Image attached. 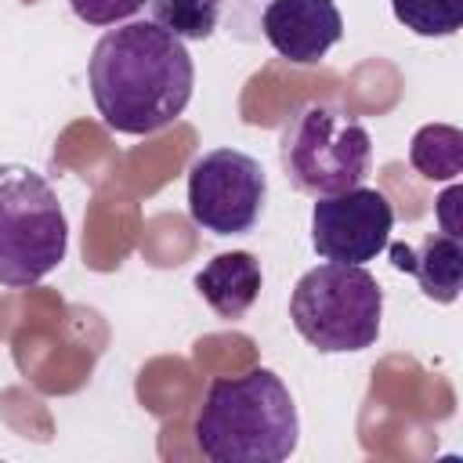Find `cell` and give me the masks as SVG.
I'll list each match as a JSON object with an SVG mask.
<instances>
[{"label": "cell", "mask_w": 463, "mask_h": 463, "mask_svg": "<svg viewBox=\"0 0 463 463\" xmlns=\"http://www.w3.org/2000/svg\"><path fill=\"white\" fill-rule=\"evenodd\" d=\"M87 83L109 130L145 137L188 109L195 65L184 40L156 22H127L94 43Z\"/></svg>", "instance_id": "cell-1"}, {"label": "cell", "mask_w": 463, "mask_h": 463, "mask_svg": "<svg viewBox=\"0 0 463 463\" xmlns=\"http://www.w3.org/2000/svg\"><path fill=\"white\" fill-rule=\"evenodd\" d=\"M192 434L210 463H282L297 452L300 416L282 376L250 369L210 383Z\"/></svg>", "instance_id": "cell-2"}, {"label": "cell", "mask_w": 463, "mask_h": 463, "mask_svg": "<svg viewBox=\"0 0 463 463\" xmlns=\"http://www.w3.org/2000/svg\"><path fill=\"white\" fill-rule=\"evenodd\" d=\"M69 250V221L51 181L22 163H0V286L47 279Z\"/></svg>", "instance_id": "cell-3"}, {"label": "cell", "mask_w": 463, "mask_h": 463, "mask_svg": "<svg viewBox=\"0 0 463 463\" xmlns=\"http://www.w3.org/2000/svg\"><path fill=\"white\" fill-rule=\"evenodd\" d=\"M293 329L322 354L365 351L380 336L383 289L365 264H318L304 271L289 297Z\"/></svg>", "instance_id": "cell-4"}, {"label": "cell", "mask_w": 463, "mask_h": 463, "mask_svg": "<svg viewBox=\"0 0 463 463\" xmlns=\"http://www.w3.org/2000/svg\"><path fill=\"white\" fill-rule=\"evenodd\" d=\"M279 159L297 192L315 199L336 195L369 177L373 137L351 112L326 101H307L282 127Z\"/></svg>", "instance_id": "cell-5"}, {"label": "cell", "mask_w": 463, "mask_h": 463, "mask_svg": "<svg viewBox=\"0 0 463 463\" xmlns=\"http://www.w3.org/2000/svg\"><path fill=\"white\" fill-rule=\"evenodd\" d=\"M268 199L264 166L239 148L203 152L188 170V213L203 232L246 235Z\"/></svg>", "instance_id": "cell-6"}, {"label": "cell", "mask_w": 463, "mask_h": 463, "mask_svg": "<svg viewBox=\"0 0 463 463\" xmlns=\"http://www.w3.org/2000/svg\"><path fill=\"white\" fill-rule=\"evenodd\" d=\"M394 228V206L376 188H347L318 195L311 206V246L336 264H365L387 250Z\"/></svg>", "instance_id": "cell-7"}, {"label": "cell", "mask_w": 463, "mask_h": 463, "mask_svg": "<svg viewBox=\"0 0 463 463\" xmlns=\"http://www.w3.org/2000/svg\"><path fill=\"white\" fill-rule=\"evenodd\" d=\"M264 40L293 65H318L344 36V18L333 0H271L260 14Z\"/></svg>", "instance_id": "cell-8"}, {"label": "cell", "mask_w": 463, "mask_h": 463, "mask_svg": "<svg viewBox=\"0 0 463 463\" xmlns=\"http://www.w3.org/2000/svg\"><path fill=\"white\" fill-rule=\"evenodd\" d=\"M391 264L398 271H412L423 297L438 304H452L463 286V242L459 235H427L420 250L394 242L391 246Z\"/></svg>", "instance_id": "cell-9"}, {"label": "cell", "mask_w": 463, "mask_h": 463, "mask_svg": "<svg viewBox=\"0 0 463 463\" xmlns=\"http://www.w3.org/2000/svg\"><path fill=\"white\" fill-rule=\"evenodd\" d=\"M260 260L246 250H232V253H217L213 260H206V268L195 275V289L199 297L213 307V315L221 318H242L253 300L260 297Z\"/></svg>", "instance_id": "cell-10"}, {"label": "cell", "mask_w": 463, "mask_h": 463, "mask_svg": "<svg viewBox=\"0 0 463 463\" xmlns=\"http://www.w3.org/2000/svg\"><path fill=\"white\" fill-rule=\"evenodd\" d=\"M409 159L427 181H456L463 174V134L449 123H427L412 134Z\"/></svg>", "instance_id": "cell-11"}, {"label": "cell", "mask_w": 463, "mask_h": 463, "mask_svg": "<svg viewBox=\"0 0 463 463\" xmlns=\"http://www.w3.org/2000/svg\"><path fill=\"white\" fill-rule=\"evenodd\" d=\"M152 22L177 40H206L217 29L221 4L213 0H148Z\"/></svg>", "instance_id": "cell-12"}, {"label": "cell", "mask_w": 463, "mask_h": 463, "mask_svg": "<svg viewBox=\"0 0 463 463\" xmlns=\"http://www.w3.org/2000/svg\"><path fill=\"white\" fill-rule=\"evenodd\" d=\"M391 11L416 36H452L463 25V0H391Z\"/></svg>", "instance_id": "cell-13"}, {"label": "cell", "mask_w": 463, "mask_h": 463, "mask_svg": "<svg viewBox=\"0 0 463 463\" xmlns=\"http://www.w3.org/2000/svg\"><path fill=\"white\" fill-rule=\"evenodd\" d=\"M148 0H69L72 14L87 25H116L134 18Z\"/></svg>", "instance_id": "cell-14"}, {"label": "cell", "mask_w": 463, "mask_h": 463, "mask_svg": "<svg viewBox=\"0 0 463 463\" xmlns=\"http://www.w3.org/2000/svg\"><path fill=\"white\" fill-rule=\"evenodd\" d=\"M456 199H459V188H456V184H452V188H449V192L438 199V203H441L438 210H441V228H445V235H459V224H456V217H452Z\"/></svg>", "instance_id": "cell-15"}, {"label": "cell", "mask_w": 463, "mask_h": 463, "mask_svg": "<svg viewBox=\"0 0 463 463\" xmlns=\"http://www.w3.org/2000/svg\"><path fill=\"white\" fill-rule=\"evenodd\" d=\"M213 4H221V0H213Z\"/></svg>", "instance_id": "cell-16"}]
</instances>
